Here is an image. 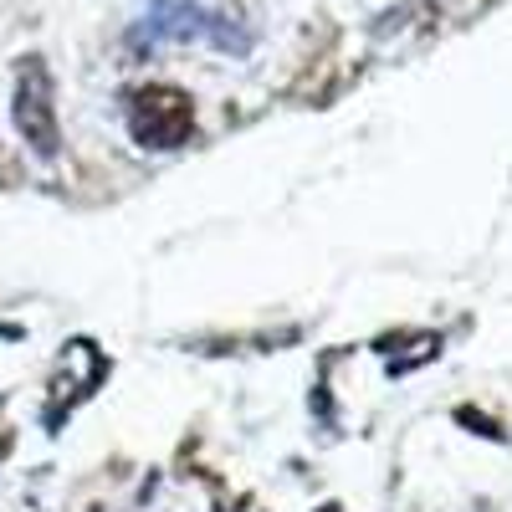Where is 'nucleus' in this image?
<instances>
[{"mask_svg": "<svg viewBox=\"0 0 512 512\" xmlns=\"http://www.w3.org/2000/svg\"><path fill=\"white\" fill-rule=\"evenodd\" d=\"M16 128H21V139L41 154V159H52L62 149V128H57V82H52V67L41 62L36 52L16 62Z\"/></svg>", "mask_w": 512, "mask_h": 512, "instance_id": "obj_2", "label": "nucleus"}, {"mask_svg": "<svg viewBox=\"0 0 512 512\" xmlns=\"http://www.w3.org/2000/svg\"><path fill=\"white\" fill-rule=\"evenodd\" d=\"M195 128V103L190 93L169 88V82H144L128 93V134L144 149H180Z\"/></svg>", "mask_w": 512, "mask_h": 512, "instance_id": "obj_1", "label": "nucleus"}]
</instances>
